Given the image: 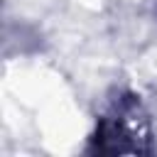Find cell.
<instances>
[{
    "label": "cell",
    "mask_w": 157,
    "mask_h": 157,
    "mask_svg": "<svg viewBox=\"0 0 157 157\" xmlns=\"http://www.w3.org/2000/svg\"><path fill=\"white\" fill-rule=\"evenodd\" d=\"M155 150L152 120L137 93L118 88L96 118L86 152L91 155H150Z\"/></svg>",
    "instance_id": "obj_1"
},
{
    "label": "cell",
    "mask_w": 157,
    "mask_h": 157,
    "mask_svg": "<svg viewBox=\"0 0 157 157\" xmlns=\"http://www.w3.org/2000/svg\"><path fill=\"white\" fill-rule=\"evenodd\" d=\"M155 12H157V0H155Z\"/></svg>",
    "instance_id": "obj_2"
}]
</instances>
